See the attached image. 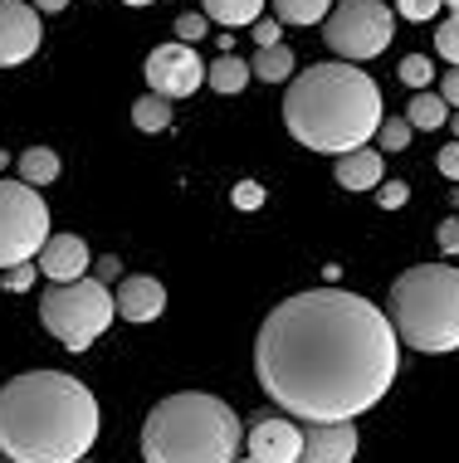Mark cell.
I'll use <instances>...</instances> for the list:
<instances>
[{
    "label": "cell",
    "instance_id": "6da1fadb",
    "mask_svg": "<svg viewBox=\"0 0 459 463\" xmlns=\"http://www.w3.org/2000/svg\"><path fill=\"white\" fill-rule=\"evenodd\" d=\"M401 371V336L362 293L308 288L259 322L254 375L283 415L357 420L381 405Z\"/></svg>",
    "mask_w": 459,
    "mask_h": 463
},
{
    "label": "cell",
    "instance_id": "7a4b0ae2",
    "mask_svg": "<svg viewBox=\"0 0 459 463\" xmlns=\"http://www.w3.org/2000/svg\"><path fill=\"white\" fill-rule=\"evenodd\" d=\"M98 439V400L64 371H24L0 385V454L15 463H83Z\"/></svg>",
    "mask_w": 459,
    "mask_h": 463
},
{
    "label": "cell",
    "instance_id": "3957f363",
    "mask_svg": "<svg viewBox=\"0 0 459 463\" xmlns=\"http://www.w3.org/2000/svg\"><path fill=\"white\" fill-rule=\"evenodd\" d=\"M283 122H289V137L303 142L308 152H357L381 128V89L371 73L347 64V59L308 64L299 79H289Z\"/></svg>",
    "mask_w": 459,
    "mask_h": 463
},
{
    "label": "cell",
    "instance_id": "277c9868",
    "mask_svg": "<svg viewBox=\"0 0 459 463\" xmlns=\"http://www.w3.org/2000/svg\"><path fill=\"white\" fill-rule=\"evenodd\" d=\"M244 444L240 415L220 395L177 391L157 400L142 424L147 463H234Z\"/></svg>",
    "mask_w": 459,
    "mask_h": 463
},
{
    "label": "cell",
    "instance_id": "5b68a950",
    "mask_svg": "<svg viewBox=\"0 0 459 463\" xmlns=\"http://www.w3.org/2000/svg\"><path fill=\"white\" fill-rule=\"evenodd\" d=\"M391 327L420 356L459 352V269L416 264L391 283Z\"/></svg>",
    "mask_w": 459,
    "mask_h": 463
},
{
    "label": "cell",
    "instance_id": "8992f818",
    "mask_svg": "<svg viewBox=\"0 0 459 463\" xmlns=\"http://www.w3.org/2000/svg\"><path fill=\"white\" fill-rule=\"evenodd\" d=\"M113 293H108V283L98 279H73V283H49L44 298H40V322L44 332L54 336L59 346H69V352H89L98 336L108 332V322H113Z\"/></svg>",
    "mask_w": 459,
    "mask_h": 463
},
{
    "label": "cell",
    "instance_id": "52a82bcc",
    "mask_svg": "<svg viewBox=\"0 0 459 463\" xmlns=\"http://www.w3.org/2000/svg\"><path fill=\"white\" fill-rule=\"evenodd\" d=\"M396 34V10L387 0H332L328 20H322V44L347 64H367V59L387 54Z\"/></svg>",
    "mask_w": 459,
    "mask_h": 463
},
{
    "label": "cell",
    "instance_id": "ba28073f",
    "mask_svg": "<svg viewBox=\"0 0 459 463\" xmlns=\"http://www.w3.org/2000/svg\"><path fill=\"white\" fill-rule=\"evenodd\" d=\"M49 240V205L40 185L0 181V269H20L40 259Z\"/></svg>",
    "mask_w": 459,
    "mask_h": 463
},
{
    "label": "cell",
    "instance_id": "9c48e42d",
    "mask_svg": "<svg viewBox=\"0 0 459 463\" xmlns=\"http://www.w3.org/2000/svg\"><path fill=\"white\" fill-rule=\"evenodd\" d=\"M206 83V64L196 54V44H161L147 54V89L161 93V98H191L196 89Z\"/></svg>",
    "mask_w": 459,
    "mask_h": 463
},
{
    "label": "cell",
    "instance_id": "30bf717a",
    "mask_svg": "<svg viewBox=\"0 0 459 463\" xmlns=\"http://www.w3.org/2000/svg\"><path fill=\"white\" fill-rule=\"evenodd\" d=\"M44 30H40V10L30 0H0V69H15L24 59H34Z\"/></svg>",
    "mask_w": 459,
    "mask_h": 463
},
{
    "label": "cell",
    "instance_id": "8fae6325",
    "mask_svg": "<svg viewBox=\"0 0 459 463\" xmlns=\"http://www.w3.org/2000/svg\"><path fill=\"white\" fill-rule=\"evenodd\" d=\"M244 444H250V458L259 463H299L303 430L289 415H259L244 434Z\"/></svg>",
    "mask_w": 459,
    "mask_h": 463
},
{
    "label": "cell",
    "instance_id": "7c38bea8",
    "mask_svg": "<svg viewBox=\"0 0 459 463\" xmlns=\"http://www.w3.org/2000/svg\"><path fill=\"white\" fill-rule=\"evenodd\" d=\"M357 458V430L352 420H308L299 463H352Z\"/></svg>",
    "mask_w": 459,
    "mask_h": 463
},
{
    "label": "cell",
    "instance_id": "4fadbf2b",
    "mask_svg": "<svg viewBox=\"0 0 459 463\" xmlns=\"http://www.w3.org/2000/svg\"><path fill=\"white\" fill-rule=\"evenodd\" d=\"M93 269V254L83 244V234H49L40 249V273L49 283H73Z\"/></svg>",
    "mask_w": 459,
    "mask_h": 463
},
{
    "label": "cell",
    "instance_id": "5bb4252c",
    "mask_svg": "<svg viewBox=\"0 0 459 463\" xmlns=\"http://www.w3.org/2000/svg\"><path fill=\"white\" fill-rule=\"evenodd\" d=\"M167 312V288L147 273H132V279L118 283V317L128 322H157Z\"/></svg>",
    "mask_w": 459,
    "mask_h": 463
},
{
    "label": "cell",
    "instance_id": "9a60e30c",
    "mask_svg": "<svg viewBox=\"0 0 459 463\" xmlns=\"http://www.w3.org/2000/svg\"><path fill=\"white\" fill-rule=\"evenodd\" d=\"M381 156L387 152H371V146H357V152H342L332 161V176L347 191H377L381 185Z\"/></svg>",
    "mask_w": 459,
    "mask_h": 463
},
{
    "label": "cell",
    "instance_id": "2e32d148",
    "mask_svg": "<svg viewBox=\"0 0 459 463\" xmlns=\"http://www.w3.org/2000/svg\"><path fill=\"white\" fill-rule=\"evenodd\" d=\"M201 5H206V20L225 24V30H244V24L264 15L269 0H201Z\"/></svg>",
    "mask_w": 459,
    "mask_h": 463
},
{
    "label": "cell",
    "instance_id": "e0dca14e",
    "mask_svg": "<svg viewBox=\"0 0 459 463\" xmlns=\"http://www.w3.org/2000/svg\"><path fill=\"white\" fill-rule=\"evenodd\" d=\"M20 181H30V185H54L59 181V152L54 146H30V152H20Z\"/></svg>",
    "mask_w": 459,
    "mask_h": 463
},
{
    "label": "cell",
    "instance_id": "ac0fdd59",
    "mask_svg": "<svg viewBox=\"0 0 459 463\" xmlns=\"http://www.w3.org/2000/svg\"><path fill=\"white\" fill-rule=\"evenodd\" d=\"M254 79V73H250V64H244V59H234V54H220L215 59V64H210L206 69V83H210V89H215V93H244V83H250Z\"/></svg>",
    "mask_w": 459,
    "mask_h": 463
},
{
    "label": "cell",
    "instance_id": "d6986e66",
    "mask_svg": "<svg viewBox=\"0 0 459 463\" xmlns=\"http://www.w3.org/2000/svg\"><path fill=\"white\" fill-rule=\"evenodd\" d=\"M406 122H411V128H420V132H435V128H445V122H450V103H445L440 93L420 89V93L411 98V108H406Z\"/></svg>",
    "mask_w": 459,
    "mask_h": 463
},
{
    "label": "cell",
    "instance_id": "ffe728a7",
    "mask_svg": "<svg viewBox=\"0 0 459 463\" xmlns=\"http://www.w3.org/2000/svg\"><path fill=\"white\" fill-rule=\"evenodd\" d=\"M293 49L289 44H269V49H259L254 54V64H250V73L254 79H264V83H283V79H293Z\"/></svg>",
    "mask_w": 459,
    "mask_h": 463
},
{
    "label": "cell",
    "instance_id": "44dd1931",
    "mask_svg": "<svg viewBox=\"0 0 459 463\" xmlns=\"http://www.w3.org/2000/svg\"><path fill=\"white\" fill-rule=\"evenodd\" d=\"M332 10V0H274V20L279 24H322Z\"/></svg>",
    "mask_w": 459,
    "mask_h": 463
},
{
    "label": "cell",
    "instance_id": "7402d4cb",
    "mask_svg": "<svg viewBox=\"0 0 459 463\" xmlns=\"http://www.w3.org/2000/svg\"><path fill=\"white\" fill-rule=\"evenodd\" d=\"M132 122H138L142 132H167L171 128V98H161L147 89L138 103H132Z\"/></svg>",
    "mask_w": 459,
    "mask_h": 463
},
{
    "label": "cell",
    "instance_id": "603a6c76",
    "mask_svg": "<svg viewBox=\"0 0 459 463\" xmlns=\"http://www.w3.org/2000/svg\"><path fill=\"white\" fill-rule=\"evenodd\" d=\"M396 73H401V83H406V89H416V93L435 83V64H430L426 54H406V59H401V69H396Z\"/></svg>",
    "mask_w": 459,
    "mask_h": 463
},
{
    "label": "cell",
    "instance_id": "cb8c5ba5",
    "mask_svg": "<svg viewBox=\"0 0 459 463\" xmlns=\"http://www.w3.org/2000/svg\"><path fill=\"white\" fill-rule=\"evenodd\" d=\"M411 122L406 118H381V128H377V142H381V152H406L411 146Z\"/></svg>",
    "mask_w": 459,
    "mask_h": 463
},
{
    "label": "cell",
    "instance_id": "d4e9b609",
    "mask_svg": "<svg viewBox=\"0 0 459 463\" xmlns=\"http://www.w3.org/2000/svg\"><path fill=\"white\" fill-rule=\"evenodd\" d=\"M435 49H440V59H450L459 69V10H450V20L435 30Z\"/></svg>",
    "mask_w": 459,
    "mask_h": 463
},
{
    "label": "cell",
    "instance_id": "484cf974",
    "mask_svg": "<svg viewBox=\"0 0 459 463\" xmlns=\"http://www.w3.org/2000/svg\"><path fill=\"white\" fill-rule=\"evenodd\" d=\"M440 10H445V0H396V15H401V20H416V24L435 20Z\"/></svg>",
    "mask_w": 459,
    "mask_h": 463
},
{
    "label": "cell",
    "instance_id": "4316f807",
    "mask_svg": "<svg viewBox=\"0 0 459 463\" xmlns=\"http://www.w3.org/2000/svg\"><path fill=\"white\" fill-rule=\"evenodd\" d=\"M206 15H191V10H186V15H177V40L181 44H196V40H206Z\"/></svg>",
    "mask_w": 459,
    "mask_h": 463
},
{
    "label": "cell",
    "instance_id": "83f0119b",
    "mask_svg": "<svg viewBox=\"0 0 459 463\" xmlns=\"http://www.w3.org/2000/svg\"><path fill=\"white\" fill-rule=\"evenodd\" d=\"M250 30H254L259 49H269V44H279V40H283V24H279V20H264V15H259V20L250 24Z\"/></svg>",
    "mask_w": 459,
    "mask_h": 463
},
{
    "label": "cell",
    "instance_id": "f1b7e54d",
    "mask_svg": "<svg viewBox=\"0 0 459 463\" xmlns=\"http://www.w3.org/2000/svg\"><path fill=\"white\" fill-rule=\"evenodd\" d=\"M259 200H264V191H259L254 181H240V185H234V205H240V210H259Z\"/></svg>",
    "mask_w": 459,
    "mask_h": 463
},
{
    "label": "cell",
    "instance_id": "f546056e",
    "mask_svg": "<svg viewBox=\"0 0 459 463\" xmlns=\"http://www.w3.org/2000/svg\"><path fill=\"white\" fill-rule=\"evenodd\" d=\"M406 195H411V191H406V181H387V185H381V205H387V210H401L406 205Z\"/></svg>",
    "mask_w": 459,
    "mask_h": 463
},
{
    "label": "cell",
    "instance_id": "4dcf8cb0",
    "mask_svg": "<svg viewBox=\"0 0 459 463\" xmlns=\"http://www.w3.org/2000/svg\"><path fill=\"white\" fill-rule=\"evenodd\" d=\"M435 166H440V176L459 181V142H450V146H445V152L435 156Z\"/></svg>",
    "mask_w": 459,
    "mask_h": 463
},
{
    "label": "cell",
    "instance_id": "1f68e13d",
    "mask_svg": "<svg viewBox=\"0 0 459 463\" xmlns=\"http://www.w3.org/2000/svg\"><path fill=\"white\" fill-rule=\"evenodd\" d=\"M118 273H122V264H118V259H113V254H103V259H93V279H98V283H113V279H118Z\"/></svg>",
    "mask_w": 459,
    "mask_h": 463
},
{
    "label": "cell",
    "instance_id": "d6a6232c",
    "mask_svg": "<svg viewBox=\"0 0 459 463\" xmlns=\"http://www.w3.org/2000/svg\"><path fill=\"white\" fill-rule=\"evenodd\" d=\"M30 283H34V269H30V264H20V269L5 273V288H10V293H24Z\"/></svg>",
    "mask_w": 459,
    "mask_h": 463
},
{
    "label": "cell",
    "instance_id": "836d02e7",
    "mask_svg": "<svg viewBox=\"0 0 459 463\" xmlns=\"http://www.w3.org/2000/svg\"><path fill=\"white\" fill-rule=\"evenodd\" d=\"M440 249H445V254H459V220L454 215L440 224Z\"/></svg>",
    "mask_w": 459,
    "mask_h": 463
},
{
    "label": "cell",
    "instance_id": "e575fe53",
    "mask_svg": "<svg viewBox=\"0 0 459 463\" xmlns=\"http://www.w3.org/2000/svg\"><path fill=\"white\" fill-rule=\"evenodd\" d=\"M440 98H445V103H450V108L459 112V69H450V73L440 79Z\"/></svg>",
    "mask_w": 459,
    "mask_h": 463
},
{
    "label": "cell",
    "instance_id": "d590c367",
    "mask_svg": "<svg viewBox=\"0 0 459 463\" xmlns=\"http://www.w3.org/2000/svg\"><path fill=\"white\" fill-rule=\"evenodd\" d=\"M30 5H34V10H40V15H59V10H64V5H69V0H30Z\"/></svg>",
    "mask_w": 459,
    "mask_h": 463
},
{
    "label": "cell",
    "instance_id": "8d00e7d4",
    "mask_svg": "<svg viewBox=\"0 0 459 463\" xmlns=\"http://www.w3.org/2000/svg\"><path fill=\"white\" fill-rule=\"evenodd\" d=\"M122 5H132V10H142V5H152V0H122Z\"/></svg>",
    "mask_w": 459,
    "mask_h": 463
},
{
    "label": "cell",
    "instance_id": "74e56055",
    "mask_svg": "<svg viewBox=\"0 0 459 463\" xmlns=\"http://www.w3.org/2000/svg\"><path fill=\"white\" fill-rule=\"evenodd\" d=\"M450 132H454V142H459V112H454V118H450Z\"/></svg>",
    "mask_w": 459,
    "mask_h": 463
},
{
    "label": "cell",
    "instance_id": "f35d334b",
    "mask_svg": "<svg viewBox=\"0 0 459 463\" xmlns=\"http://www.w3.org/2000/svg\"><path fill=\"white\" fill-rule=\"evenodd\" d=\"M445 5H450V10H459V0H445Z\"/></svg>",
    "mask_w": 459,
    "mask_h": 463
},
{
    "label": "cell",
    "instance_id": "ab89813d",
    "mask_svg": "<svg viewBox=\"0 0 459 463\" xmlns=\"http://www.w3.org/2000/svg\"><path fill=\"white\" fill-rule=\"evenodd\" d=\"M234 463H259V458H234Z\"/></svg>",
    "mask_w": 459,
    "mask_h": 463
},
{
    "label": "cell",
    "instance_id": "60d3db41",
    "mask_svg": "<svg viewBox=\"0 0 459 463\" xmlns=\"http://www.w3.org/2000/svg\"><path fill=\"white\" fill-rule=\"evenodd\" d=\"M0 463H15V458H5V454H0Z\"/></svg>",
    "mask_w": 459,
    "mask_h": 463
}]
</instances>
